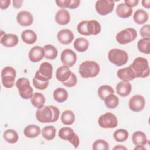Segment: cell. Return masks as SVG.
<instances>
[{"label":"cell","mask_w":150,"mask_h":150,"mask_svg":"<svg viewBox=\"0 0 150 150\" xmlns=\"http://www.w3.org/2000/svg\"><path fill=\"white\" fill-rule=\"evenodd\" d=\"M59 115V108L54 105H44L36 112V118L41 123L54 122L58 120Z\"/></svg>","instance_id":"1"},{"label":"cell","mask_w":150,"mask_h":150,"mask_svg":"<svg viewBox=\"0 0 150 150\" xmlns=\"http://www.w3.org/2000/svg\"><path fill=\"white\" fill-rule=\"evenodd\" d=\"M100 70L99 64L93 60H86L82 62L79 68V73L83 78H93L96 77Z\"/></svg>","instance_id":"2"},{"label":"cell","mask_w":150,"mask_h":150,"mask_svg":"<svg viewBox=\"0 0 150 150\" xmlns=\"http://www.w3.org/2000/svg\"><path fill=\"white\" fill-rule=\"evenodd\" d=\"M130 66L134 71L136 78H145L149 75L148 62L144 57H136Z\"/></svg>","instance_id":"3"},{"label":"cell","mask_w":150,"mask_h":150,"mask_svg":"<svg viewBox=\"0 0 150 150\" xmlns=\"http://www.w3.org/2000/svg\"><path fill=\"white\" fill-rule=\"evenodd\" d=\"M109 61L117 66L125 64L128 60V55L126 51L120 49H112L108 53Z\"/></svg>","instance_id":"4"},{"label":"cell","mask_w":150,"mask_h":150,"mask_svg":"<svg viewBox=\"0 0 150 150\" xmlns=\"http://www.w3.org/2000/svg\"><path fill=\"white\" fill-rule=\"evenodd\" d=\"M18 89L20 96L25 99L28 100L31 98L33 96V88L30 85L29 80L25 77L19 78L15 83Z\"/></svg>","instance_id":"5"},{"label":"cell","mask_w":150,"mask_h":150,"mask_svg":"<svg viewBox=\"0 0 150 150\" xmlns=\"http://www.w3.org/2000/svg\"><path fill=\"white\" fill-rule=\"evenodd\" d=\"M16 76V70L11 66L5 67L1 71V80L3 86L7 88H12L14 86Z\"/></svg>","instance_id":"6"},{"label":"cell","mask_w":150,"mask_h":150,"mask_svg":"<svg viewBox=\"0 0 150 150\" xmlns=\"http://www.w3.org/2000/svg\"><path fill=\"white\" fill-rule=\"evenodd\" d=\"M137 36L136 30L132 28H125L116 35V40L119 44L125 45L134 41Z\"/></svg>","instance_id":"7"},{"label":"cell","mask_w":150,"mask_h":150,"mask_svg":"<svg viewBox=\"0 0 150 150\" xmlns=\"http://www.w3.org/2000/svg\"><path fill=\"white\" fill-rule=\"evenodd\" d=\"M53 75V66L51 63L45 62L40 64L39 70L36 72L34 77L36 79L47 81L50 80Z\"/></svg>","instance_id":"8"},{"label":"cell","mask_w":150,"mask_h":150,"mask_svg":"<svg viewBox=\"0 0 150 150\" xmlns=\"http://www.w3.org/2000/svg\"><path fill=\"white\" fill-rule=\"evenodd\" d=\"M58 135L62 139L67 140L70 142L75 148L79 146L80 142L79 137L72 128L67 127H63L59 129Z\"/></svg>","instance_id":"9"},{"label":"cell","mask_w":150,"mask_h":150,"mask_svg":"<svg viewBox=\"0 0 150 150\" xmlns=\"http://www.w3.org/2000/svg\"><path fill=\"white\" fill-rule=\"evenodd\" d=\"M98 123L103 128H114L118 125V120L116 116L111 112H106L100 115Z\"/></svg>","instance_id":"10"},{"label":"cell","mask_w":150,"mask_h":150,"mask_svg":"<svg viewBox=\"0 0 150 150\" xmlns=\"http://www.w3.org/2000/svg\"><path fill=\"white\" fill-rule=\"evenodd\" d=\"M114 5L115 3L113 1L99 0L96 2L95 8L99 15L105 16L112 12Z\"/></svg>","instance_id":"11"},{"label":"cell","mask_w":150,"mask_h":150,"mask_svg":"<svg viewBox=\"0 0 150 150\" xmlns=\"http://www.w3.org/2000/svg\"><path fill=\"white\" fill-rule=\"evenodd\" d=\"M60 60L64 66L72 67L77 61V55L73 50L66 49L61 53Z\"/></svg>","instance_id":"12"},{"label":"cell","mask_w":150,"mask_h":150,"mask_svg":"<svg viewBox=\"0 0 150 150\" xmlns=\"http://www.w3.org/2000/svg\"><path fill=\"white\" fill-rule=\"evenodd\" d=\"M129 109L134 112H139L142 111L145 105L144 97L139 94L133 96L129 100Z\"/></svg>","instance_id":"13"},{"label":"cell","mask_w":150,"mask_h":150,"mask_svg":"<svg viewBox=\"0 0 150 150\" xmlns=\"http://www.w3.org/2000/svg\"><path fill=\"white\" fill-rule=\"evenodd\" d=\"M16 21L20 25L22 26H28L32 24L33 17L29 12L22 11L17 14Z\"/></svg>","instance_id":"14"},{"label":"cell","mask_w":150,"mask_h":150,"mask_svg":"<svg viewBox=\"0 0 150 150\" xmlns=\"http://www.w3.org/2000/svg\"><path fill=\"white\" fill-rule=\"evenodd\" d=\"M28 56L32 62H38L45 57L44 49L41 46H35L30 49L28 53Z\"/></svg>","instance_id":"15"},{"label":"cell","mask_w":150,"mask_h":150,"mask_svg":"<svg viewBox=\"0 0 150 150\" xmlns=\"http://www.w3.org/2000/svg\"><path fill=\"white\" fill-rule=\"evenodd\" d=\"M57 38L58 41L63 45H69L71 43L74 39V35L71 30L64 29L57 33Z\"/></svg>","instance_id":"16"},{"label":"cell","mask_w":150,"mask_h":150,"mask_svg":"<svg viewBox=\"0 0 150 150\" xmlns=\"http://www.w3.org/2000/svg\"><path fill=\"white\" fill-rule=\"evenodd\" d=\"M19 39L17 35L12 33H5L1 35V43L5 47H12L18 45Z\"/></svg>","instance_id":"17"},{"label":"cell","mask_w":150,"mask_h":150,"mask_svg":"<svg viewBox=\"0 0 150 150\" xmlns=\"http://www.w3.org/2000/svg\"><path fill=\"white\" fill-rule=\"evenodd\" d=\"M117 75L120 79L124 81H129L136 78L135 74L130 65L128 67L119 69L117 71Z\"/></svg>","instance_id":"18"},{"label":"cell","mask_w":150,"mask_h":150,"mask_svg":"<svg viewBox=\"0 0 150 150\" xmlns=\"http://www.w3.org/2000/svg\"><path fill=\"white\" fill-rule=\"evenodd\" d=\"M71 71L69 67L67 66H62L57 68L56 71V79L62 83L67 81L71 74Z\"/></svg>","instance_id":"19"},{"label":"cell","mask_w":150,"mask_h":150,"mask_svg":"<svg viewBox=\"0 0 150 150\" xmlns=\"http://www.w3.org/2000/svg\"><path fill=\"white\" fill-rule=\"evenodd\" d=\"M70 21V15L69 11L64 9H59L55 15V21L60 25H65Z\"/></svg>","instance_id":"20"},{"label":"cell","mask_w":150,"mask_h":150,"mask_svg":"<svg viewBox=\"0 0 150 150\" xmlns=\"http://www.w3.org/2000/svg\"><path fill=\"white\" fill-rule=\"evenodd\" d=\"M132 90V86L129 81H121L116 86L117 93L121 97L128 96Z\"/></svg>","instance_id":"21"},{"label":"cell","mask_w":150,"mask_h":150,"mask_svg":"<svg viewBox=\"0 0 150 150\" xmlns=\"http://www.w3.org/2000/svg\"><path fill=\"white\" fill-rule=\"evenodd\" d=\"M133 10L124 2L118 4L116 8L117 15L121 18H127L131 16Z\"/></svg>","instance_id":"22"},{"label":"cell","mask_w":150,"mask_h":150,"mask_svg":"<svg viewBox=\"0 0 150 150\" xmlns=\"http://www.w3.org/2000/svg\"><path fill=\"white\" fill-rule=\"evenodd\" d=\"M41 132L40 128L39 126L35 124H30L27 125L24 130L23 134L27 137L29 138H36L39 135Z\"/></svg>","instance_id":"23"},{"label":"cell","mask_w":150,"mask_h":150,"mask_svg":"<svg viewBox=\"0 0 150 150\" xmlns=\"http://www.w3.org/2000/svg\"><path fill=\"white\" fill-rule=\"evenodd\" d=\"M149 16L147 12L142 9H137L133 16L134 22L138 25H142L147 22Z\"/></svg>","instance_id":"24"},{"label":"cell","mask_w":150,"mask_h":150,"mask_svg":"<svg viewBox=\"0 0 150 150\" xmlns=\"http://www.w3.org/2000/svg\"><path fill=\"white\" fill-rule=\"evenodd\" d=\"M132 141L135 145L144 146L147 144L148 139L144 132L141 131H137L132 134Z\"/></svg>","instance_id":"25"},{"label":"cell","mask_w":150,"mask_h":150,"mask_svg":"<svg viewBox=\"0 0 150 150\" xmlns=\"http://www.w3.org/2000/svg\"><path fill=\"white\" fill-rule=\"evenodd\" d=\"M21 38L24 43L32 45L36 42L37 40V35L33 30L27 29L22 32L21 34Z\"/></svg>","instance_id":"26"},{"label":"cell","mask_w":150,"mask_h":150,"mask_svg":"<svg viewBox=\"0 0 150 150\" xmlns=\"http://www.w3.org/2000/svg\"><path fill=\"white\" fill-rule=\"evenodd\" d=\"M87 30L90 35H97L100 33L101 26L96 20L87 21Z\"/></svg>","instance_id":"27"},{"label":"cell","mask_w":150,"mask_h":150,"mask_svg":"<svg viewBox=\"0 0 150 150\" xmlns=\"http://www.w3.org/2000/svg\"><path fill=\"white\" fill-rule=\"evenodd\" d=\"M53 96L55 101L58 103H63L68 98V92L64 88L59 87L54 90Z\"/></svg>","instance_id":"28"},{"label":"cell","mask_w":150,"mask_h":150,"mask_svg":"<svg viewBox=\"0 0 150 150\" xmlns=\"http://www.w3.org/2000/svg\"><path fill=\"white\" fill-rule=\"evenodd\" d=\"M74 49L79 52H84L86 51L89 46L88 40L84 38H77L73 43Z\"/></svg>","instance_id":"29"},{"label":"cell","mask_w":150,"mask_h":150,"mask_svg":"<svg viewBox=\"0 0 150 150\" xmlns=\"http://www.w3.org/2000/svg\"><path fill=\"white\" fill-rule=\"evenodd\" d=\"M30 102L35 107L40 108L44 106L45 103V97L42 93L36 92L33 94V96L30 98Z\"/></svg>","instance_id":"30"},{"label":"cell","mask_w":150,"mask_h":150,"mask_svg":"<svg viewBox=\"0 0 150 150\" xmlns=\"http://www.w3.org/2000/svg\"><path fill=\"white\" fill-rule=\"evenodd\" d=\"M45 51V57L47 59L54 60L56 58L58 54L57 49L52 45L47 44L43 46Z\"/></svg>","instance_id":"31"},{"label":"cell","mask_w":150,"mask_h":150,"mask_svg":"<svg viewBox=\"0 0 150 150\" xmlns=\"http://www.w3.org/2000/svg\"><path fill=\"white\" fill-rule=\"evenodd\" d=\"M61 121L62 122L67 125H71L75 121V115L74 112L71 110H65L61 115Z\"/></svg>","instance_id":"32"},{"label":"cell","mask_w":150,"mask_h":150,"mask_svg":"<svg viewBox=\"0 0 150 150\" xmlns=\"http://www.w3.org/2000/svg\"><path fill=\"white\" fill-rule=\"evenodd\" d=\"M3 137L5 141L9 144L16 143L19 138V136L16 131L11 129L5 131L3 134Z\"/></svg>","instance_id":"33"},{"label":"cell","mask_w":150,"mask_h":150,"mask_svg":"<svg viewBox=\"0 0 150 150\" xmlns=\"http://www.w3.org/2000/svg\"><path fill=\"white\" fill-rule=\"evenodd\" d=\"M137 47L139 51L145 54H149L150 38H142L137 43Z\"/></svg>","instance_id":"34"},{"label":"cell","mask_w":150,"mask_h":150,"mask_svg":"<svg viewBox=\"0 0 150 150\" xmlns=\"http://www.w3.org/2000/svg\"><path fill=\"white\" fill-rule=\"evenodd\" d=\"M56 130L54 127L52 125H48L42 129L41 132L42 137L45 139L47 141H50L54 138L56 136Z\"/></svg>","instance_id":"35"},{"label":"cell","mask_w":150,"mask_h":150,"mask_svg":"<svg viewBox=\"0 0 150 150\" xmlns=\"http://www.w3.org/2000/svg\"><path fill=\"white\" fill-rule=\"evenodd\" d=\"M105 106L110 109L116 108L119 104V98L114 94L108 95L104 100Z\"/></svg>","instance_id":"36"},{"label":"cell","mask_w":150,"mask_h":150,"mask_svg":"<svg viewBox=\"0 0 150 150\" xmlns=\"http://www.w3.org/2000/svg\"><path fill=\"white\" fill-rule=\"evenodd\" d=\"M114 93V90L113 88L108 85L101 86L98 89V95L102 100H104L108 95Z\"/></svg>","instance_id":"37"},{"label":"cell","mask_w":150,"mask_h":150,"mask_svg":"<svg viewBox=\"0 0 150 150\" xmlns=\"http://www.w3.org/2000/svg\"><path fill=\"white\" fill-rule=\"evenodd\" d=\"M129 136L128 132L125 129H119L114 131L113 137L117 142H122L126 141Z\"/></svg>","instance_id":"38"},{"label":"cell","mask_w":150,"mask_h":150,"mask_svg":"<svg viewBox=\"0 0 150 150\" xmlns=\"http://www.w3.org/2000/svg\"><path fill=\"white\" fill-rule=\"evenodd\" d=\"M92 148L93 150H108L109 149V145L104 139H97L93 142Z\"/></svg>","instance_id":"39"},{"label":"cell","mask_w":150,"mask_h":150,"mask_svg":"<svg viewBox=\"0 0 150 150\" xmlns=\"http://www.w3.org/2000/svg\"><path fill=\"white\" fill-rule=\"evenodd\" d=\"M32 81H33V84L34 87L38 89V90H40L46 89L48 87L49 83V81H40V80L36 79L35 77L33 78Z\"/></svg>","instance_id":"40"},{"label":"cell","mask_w":150,"mask_h":150,"mask_svg":"<svg viewBox=\"0 0 150 150\" xmlns=\"http://www.w3.org/2000/svg\"><path fill=\"white\" fill-rule=\"evenodd\" d=\"M87 21H82L77 26V30L78 32L84 36H89L87 30Z\"/></svg>","instance_id":"41"},{"label":"cell","mask_w":150,"mask_h":150,"mask_svg":"<svg viewBox=\"0 0 150 150\" xmlns=\"http://www.w3.org/2000/svg\"><path fill=\"white\" fill-rule=\"evenodd\" d=\"M64 86L67 87H74L77 83V78L76 76L73 73H71V74L70 78L66 81L62 83Z\"/></svg>","instance_id":"42"},{"label":"cell","mask_w":150,"mask_h":150,"mask_svg":"<svg viewBox=\"0 0 150 150\" xmlns=\"http://www.w3.org/2000/svg\"><path fill=\"white\" fill-rule=\"evenodd\" d=\"M150 26L149 24L144 25L140 29V35L143 38H149Z\"/></svg>","instance_id":"43"},{"label":"cell","mask_w":150,"mask_h":150,"mask_svg":"<svg viewBox=\"0 0 150 150\" xmlns=\"http://www.w3.org/2000/svg\"><path fill=\"white\" fill-rule=\"evenodd\" d=\"M70 2V0H59L55 1L57 5L62 9L69 8Z\"/></svg>","instance_id":"44"},{"label":"cell","mask_w":150,"mask_h":150,"mask_svg":"<svg viewBox=\"0 0 150 150\" xmlns=\"http://www.w3.org/2000/svg\"><path fill=\"white\" fill-rule=\"evenodd\" d=\"M10 0H0V8L1 9H6L10 5Z\"/></svg>","instance_id":"45"},{"label":"cell","mask_w":150,"mask_h":150,"mask_svg":"<svg viewBox=\"0 0 150 150\" xmlns=\"http://www.w3.org/2000/svg\"><path fill=\"white\" fill-rule=\"evenodd\" d=\"M80 1L79 0H70L69 9H73L77 8L80 5Z\"/></svg>","instance_id":"46"},{"label":"cell","mask_w":150,"mask_h":150,"mask_svg":"<svg viewBox=\"0 0 150 150\" xmlns=\"http://www.w3.org/2000/svg\"><path fill=\"white\" fill-rule=\"evenodd\" d=\"M124 3L130 8L134 7L139 3L138 0H124Z\"/></svg>","instance_id":"47"},{"label":"cell","mask_w":150,"mask_h":150,"mask_svg":"<svg viewBox=\"0 0 150 150\" xmlns=\"http://www.w3.org/2000/svg\"><path fill=\"white\" fill-rule=\"evenodd\" d=\"M23 3L22 0H14L13 1V6L15 8H20L22 6V4Z\"/></svg>","instance_id":"48"},{"label":"cell","mask_w":150,"mask_h":150,"mask_svg":"<svg viewBox=\"0 0 150 150\" xmlns=\"http://www.w3.org/2000/svg\"><path fill=\"white\" fill-rule=\"evenodd\" d=\"M142 5L146 8V9H149L150 8V0H143L141 1Z\"/></svg>","instance_id":"49"},{"label":"cell","mask_w":150,"mask_h":150,"mask_svg":"<svg viewBox=\"0 0 150 150\" xmlns=\"http://www.w3.org/2000/svg\"><path fill=\"white\" fill-rule=\"evenodd\" d=\"M114 149H127V148L124 146H122L121 145H118L116 146H115L114 148Z\"/></svg>","instance_id":"50"},{"label":"cell","mask_w":150,"mask_h":150,"mask_svg":"<svg viewBox=\"0 0 150 150\" xmlns=\"http://www.w3.org/2000/svg\"><path fill=\"white\" fill-rule=\"evenodd\" d=\"M134 149H144V150H146V148L145 147H144V146L142 145H136V146L134 148Z\"/></svg>","instance_id":"51"}]
</instances>
